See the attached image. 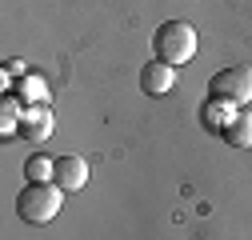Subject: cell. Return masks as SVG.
I'll return each instance as SVG.
<instances>
[{
  "instance_id": "cell-1",
  "label": "cell",
  "mask_w": 252,
  "mask_h": 240,
  "mask_svg": "<svg viewBox=\"0 0 252 240\" xmlns=\"http://www.w3.org/2000/svg\"><path fill=\"white\" fill-rule=\"evenodd\" d=\"M152 52H156V60H164L172 68L188 64L196 56V28L188 20H164L156 28V36H152Z\"/></svg>"
},
{
  "instance_id": "cell-2",
  "label": "cell",
  "mask_w": 252,
  "mask_h": 240,
  "mask_svg": "<svg viewBox=\"0 0 252 240\" xmlns=\"http://www.w3.org/2000/svg\"><path fill=\"white\" fill-rule=\"evenodd\" d=\"M60 204H64V192L52 180H28L20 188V196H16V212L28 224H48V220H56Z\"/></svg>"
},
{
  "instance_id": "cell-3",
  "label": "cell",
  "mask_w": 252,
  "mask_h": 240,
  "mask_svg": "<svg viewBox=\"0 0 252 240\" xmlns=\"http://www.w3.org/2000/svg\"><path fill=\"white\" fill-rule=\"evenodd\" d=\"M208 100H220L228 108H240L252 100V68L248 64H232V68H220L208 80Z\"/></svg>"
},
{
  "instance_id": "cell-4",
  "label": "cell",
  "mask_w": 252,
  "mask_h": 240,
  "mask_svg": "<svg viewBox=\"0 0 252 240\" xmlns=\"http://www.w3.org/2000/svg\"><path fill=\"white\" fill-rule=\"evenodd\" d=\"M52 184H56L60 192H76V188H84V184H88V160L76 156V152L60 156V160L52 164Z\"/></svg>"
},
{
  "instance_id": "cell-5",
  "label": "cell",
  "mask_w": 252,
  "mask_h": 240,
  "mask_svg": "<svg viewBox=\"0 0 252 240\" xmlns=\"http://www.w3.org/2000/svg\"><path fill=\"white\" fill-rule=\"evenodd\" d=\"M172 84H176V68L164 64V60H148V64L140 68V88L148 96H164L172 92Z\"/></svg>"
},
{
  "instance_id": "cell-6",
  "label": "cell",
  "mask_w": 252,
  "mask_h": 240,
  "mask_svg": "<svg viewBox=\"0 0 252 240\" xmlns=\"http://www.w3.org/2000/svg\"><path fill=\"white\" fill-rule=\"evenodd\" d=\"M48 132H52V112L44 104H32V108L24 104V112H20V136L40 144V140H48Z\"/></svg>"
},
{
  "instance_id": "cell-7",
  "label": "cell",
  "mask_w": 252,
  "mask_h": 240,
  "mask_svg": "<svg viewBox=\"0 0 252 240\" xmlns=\"http://www.w3.org/2000/svg\"><path fill=\"white\" fill-rule=\"evenodd\" d=\"M220 136H224L232 148H252V112H232L228 124L220 128Z\"/></svg>"
},
{
  "instance_id": "cell-8",
  "label": "cell",
  "mask_w": 252,
  "mask_h": 240,
  "mask_svg": "<svg viewBox=\"0 0 252 240\" xmlns=\"http://www.w3.org/2000/svg\"><path fill=\"white\" fill-rule=\"evenodd\" d=\"M232 112H236V108L220 104V100H208V104H204V112H200V116H204V128H212V132H216V128H224Z\"/></svg>"
},
{
  "instance_id": "cell-9",
  "label": "cell",
  "mask_w": 252,
  "mask_h": 240,
  "mask_svg": "<svg viewBox=\"0 0 252 240\" xmlns=\"http://www.w3.org/2000/svg\"><path fill=\"white\" fill-rule=\"evenodd\" d=\"M52 164L56 160H44V156H32V160H28V180H52Z\"/></svg>"
},
{
  "instance_id": "cell-10",
  "label": "cell",
  "mask_w": 252,
  "mask_h": 240,
  "mask_svg": "<svg viewBox=\"0 0 252 240\" xmlns=\"http://www.w3.org/2000/svg\"><path fill=\"white\" fill-rule=\"evenodd\" d=\"M20 96H28V100H44V84L32 76V80H24L20 84Z\"/></svg>"
}]
</instances>
